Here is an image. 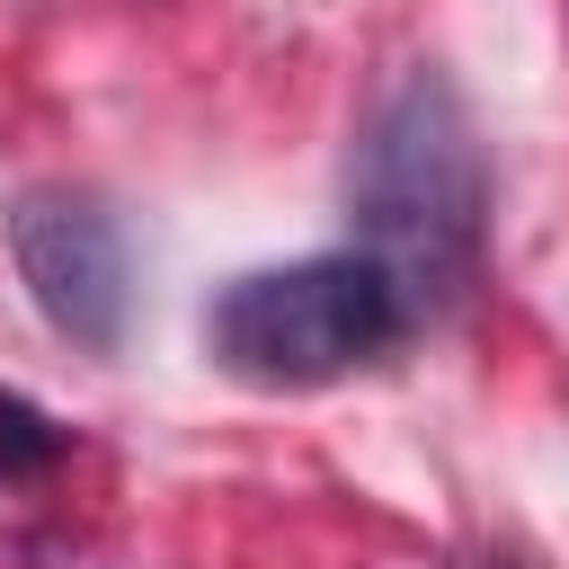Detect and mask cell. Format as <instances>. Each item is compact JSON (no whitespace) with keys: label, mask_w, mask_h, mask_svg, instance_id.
Here are the masks:
<instances>
[{"label":"cell","mask_w":569,"mask_h":569,"mask_svg":"<svg viewBox=\"0 0 569 569\" xmlns=\"http://www.w3.org/2000/svg\"><path fill=\"white\" fill-rule=\"evenodd\" d=\"M347 222L418 320L471 293L489 249V142L436 62H409L356 124Z\"/></svg>","instance_id":"6da1fadb"},{"label":"cell","mask_w":569,"mask_h":569,"mask_svg":"<svg viewBox=\"0 0 569 569\" xmlns=\"http://www.w3.org/2000/svg\"><path fill=\"white\" fill-rule=\"evenodd\" d=\"M196 329H204L213 373L249 391H329L382 365L418 329V311L365 249H320V258H284V267H249L213 284Z\"/></svg>","instance_id":"7a4b0ae2"},{"label":"cell","mask_w":569,"mask_h":569,"mask_svg":"<svg viewBox=\"0 0 569 569\" xmlns=\"http://www.w3.org/2000/svg\"><path fill=\"white\" fill-rule=\"evenodd\" d=\"M9 258H18V284H27V302L44 311L53 338H71L80 356H116L124 347L133 249H124V222L98 196L27 187L9 204Z\"/></svg>","instance_id":"3957f363"},{"label":"cell","mask_w":569,"mask_h":569,"mask_svg":"<svg viewBox=\"0 0 569 569\" xmlns=\"http://www.w3.org/2000/svg\"><path fill=\"white\" fill-rule=\"evenodd\" d=\"M62 453H71V436L27 391H0V480H44Z\"/></svg>","instance_id":"277c9868"}]
</instances>
